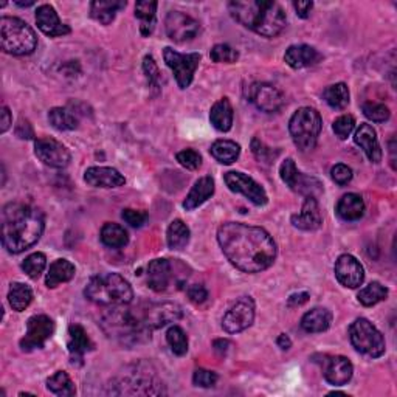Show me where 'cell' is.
Wrapping results in <instances>:
<instances>
[{"label": "cell", "mask_w": 397, "mask_h": 397, "mask_svg": "<svg viewBox=\"0 0 397 397\" xmlns=\"http://www.w3.org/2000/svg\"><path fill=\"white\" fill-rule=\"evenodd\" d=\"M0 132H2V134H5V132L11 128V125H13V117H11V112H10V109L6 108V105H4L2 108V113H0Z\"/></svg>", "instance_id": "9f6ffc18"}, {"label": "cell", "mask_w": 397, "mask_h": 397, "mask_svg": "<svg viewBox=\"0 0 397 397\" xmlns=\"http://www.w3.org/2000/svg\"><path fill=\"white\" fill-rule=\"evenodd\" d=\"M36 24L39 30L50 38L66 36L70 31V26L59 21V16L51 5H41L36 10Z\"/></svg>", "instance_id": "44dd1931"}, {"label": "cell", "mask_w": 397, "mask_h": 397, "mask_svg": "<svg viewBox=\"0 0 397 397\" xmlns=\"http://www.w3.org/2000/svg\"><path fill=\"white\" fill-rule=\"evenodd\" d=\"M323 374H324L326 381H328L331 385L343 386L352 378L354 368H352L349 359L343 357V356L326 357L324 366H323Z\"/></svg>", "instance_id": "ffe728a7"}, {"label": "cell", "mask_w": 397, "mask_h": 397, "mask_svg": "<svg viewBox=\"0 0 397 397\" xmlns=\"http://www.w3.org/2000/svg\"><path fill=\"white\" fill-rule=\"evenodd\" d=\"M76 273L75 266L67 259H56L55 262L50 264L48 273L46 277V286L48 289H55L63 282H68L70 279H73Z\"/></svg>", "instance_id": "4dcf8cb0"}, {"label": "cell", "mask_w": 397, "mask_h": 397, "mask_svg": "<svg viewBox=\"0 0 397 397\" xmlns=\"http://www.w3.org/2000/svg\"><path fill=\"white\" fill-rule=\"evenodd\" d=\"M84 295L95 304L113 307L130 304L134 299V290L129 281L118 273H100L87 282Z\"/></svg>", "instance_id": "5b68a950"}, {"label": "cell", "mask_w": 397, "mask_h": 397, "mask_svg": "<svg viewBox=\"0 0 397 397\" xmlns=\"http://www.w3.org/2000/svg\"><path fill=\"white\" fill-rule=\"evenodd\" d=\"M143 70H145L146 78H148V81H149V86H151V87H158V84H160V72H158V67H157L155 61H154V58L151 55L145 56V59H143Z\"/></svg>", "instance_id": "681fc988"}, {"label": "cell", "mask_w": 397, "mask_h": 397, "mask_svg": "<svg viewBox=\"0 0 397 397\" xmlns=\"http://www.w3.org/2000/svg\"><path fill=\"white\" fill-rule=\"evenodd\" d=\"M217 382V374L213 371H208V369H197L194 371L192 376V383L200 388H211L215 386Z\"/></svg>", "instance_id": "816d5d0a"}, {"label": "cell", "mask_w": 397, "mask_h": 397, "mask_svg": "<svg viewBox=\"0 0 397 397\" xmlns=\"http://www.w3.org/2000/svg\"><path fill=\"white\" fill-rule=\"evenodd\" d=\"M47 388H48V391H51L53 394L63 396V397H70V396L76 394L75 383L72 382V378L68 377V374L66 371H58L51 377H48Z\"/></svg>", "instance_id": "f35d334b"}, {"label": "cell", "mask_w": 397, "mask_h": 397, "mask_svg": "<svg viewBox=\"0 0 397 397\" xmlns=\"http://www.w3.org/2000/svg\"><path fill=\"white\" fill-rule=\"evenodd\" d=\"M252 153L254 154V157H257L259 162H266V163H270L273 158L278 155V153L273 154L272 149L264 145L259 138H253V141H252Z\"/></svg>", "instance_id": "f907efd6"}, {"label": "cell", "mask_w": 397, "mask_h": 397, "mask_svg": "<svg viewBox=\"0 0 397 397\" xmlns=\"http://www.w3.org/2000/svg\"><path fill=\"white\" fill-rule=\"evenodd\" d=\"M46 267H47V258L46 254L41 252L30 254V257L25 258V261L22 262V270L31 279H38L41 277V273L46 270Z\"/></svg>", "instance_id": "7bdbcfd3"}, {"label": "cell", "mask_w": 397, "mask_h": 397, "mask_svg": "<svg viewBox=\"0 0 397 397\" xmlns=\"http://www.w3.org/2000/svg\"><path fill=\"white\" fill-rule=\"evenodd\" d=\"M349 339L352 346L360 354L377 359L385 354V339L376 326L366 319H357L349 326Z\"/></svg>", "instance_id": "ba28073f"}, {"label": "cell", "mask_w": 397, "mask_h": 397, "mask_svg": "<svg viewBox=\"0 0 397 397\" xmlns=\"http://www.w3.org/2000/svg\"><path fill=\"white\" fill-rule=\"evenodd\" d=\"M121 217H123V220H125V222L129 224L130 227L140 228V227H143V225L146 224L148 213H145V211H140V210L126 208V210H123Z\"/></svg>", "instance_id": "c3c4849f"}, {"label": "cell", "mask_w": 397, "mask_h": 397, "mask_svg": "<svg viewBox=\"0 0 397 397\" xmlns=\"http://www.w3.org/2000/svg\"><path fill=\"white\" fill-rule=\"evenodd\" d=\"M211 155H213L219 163L222 165H232L234 163L241 155V146L232 140H217L211 145L210 149Z\"/></svg>", "instance_id": "d6a6232c"}, {"label": "cell", "mask_w": 397, "mask_h": 397, "mask_svg": "<svg viewBox=\"0 0 397 397\" xmlns=\"http://www.w3.org/2000/svg\"><path fill=\"white\" fill-rule=\"evenodd\" d=\"M137 309L141 320L146 324V328L151 331L163 328V326L182 319V307L170 301L140 304L137 306Z\"/></svg>", "instance_id": "8fae6325"}, {"label": "cell", "mask_w": 397, "mask_h": 397, "mask_svg": "<svg viewBox=\"0 0 397 397\" xmlns=\"http://www.w3.org/2000/svg\"><path fill=\"white\" fill-rule=\"evenodd\" d=\"M386 297H388V289L382 286L381 282H371V284H368L366 287L361 289L357 295L359 301L366 307L376 306L377 303L386 299Z\"/></svg>", "instance_id": "60d3db41"}, {"label": "cell", "mask_w": 397, "mask_h": 397, "mask_svg": "<svg viewBox=\"0 0 397 397\" xmlns=\"http://www.w3.org/2000/svg\"><path fill=\"white\" fill-rule=\"evenodd\" d=\"M233 105L228 98H220L213 104L210 112V121L219 132H228L233 126Z\"/></svg>", "instance_id": "f1b7e54d"}, {"label": "cell", "mask_w": 397, "mask_h": 397, "mask_svg": "<svg viewBox=\"0 0 397 397\" xmlns=\"http://www.w3.org/2000/svg\"><path fill=\"white\" fill-rule=\"evenodd\" d=\"M323 129V120L319 112L312 108L298 109L289 121V130L295 146L299 151H312L319 141Z\"/></svg>", "instance_id": "52a82bcc"}, {"label": "cell", "mask_w": 397, "mask_h": 397, "mask_svg": "<svg viewBox=\"0 0 397 397\" xmlns=\"http://www.w3.org/2000/svg\"><path fill=\"white\" fill-rule=\"evenodd\" d=\"M50 125L58 130H75L78 128V118L73 112L64 108H53L48 112Z\"/></svg>", "instance_id": "ab89813d"}, {"label": "cell", "mask_w": 397, "mask_h": 397, "mask_svg": "<svg viewBox=\"0 0 397 397\" xmlns=\"http://www.w3.org/2000/svg\"><path fill=\"white\" fill-rule=\"evenodd\" d=\"M8 301L16 312H24L33 301V290L22 282H13L8 292Z\"/></svg>", "instance_id": "8d00e7d4"}, {"label": "cell", "mask_w": 397, "mask_h": 397, "mask_svg": "<svg viewBox=\"0 0 397 397\" xmlns=\"http://www.w3.org/2000/svg\"><path fill=\"white\" fill-rule=\"evenodd\" d=\"M84 180L93 188H118L126 183L123 175L115 167L92 166L84 172Z\"/></svg>", "instance_id": "d6986e66"}, {"label": "cell", "mask_w": 397, "mask_h": 397, "mask_svg": "<svg viewBox=\"0 0 397 397\" xmlns=\"http://www.w3.org/2000/svg\"><path fill=\"white\" fill-rule=\"evenodd\" d=\"M213 194H215V179L211 177V175L200 177L196 183H194V187L191 188L187 199H185L183 208L187 211L196 210L200 205H204Z\"/></svg>", "instance_id": "4316f807"}, {"label": "cell", "mask_w": 397, "mask_h": 397, "mask_svg": "<svg viewBox=\"0 0 397 397\" xmlns=\"http://www.w3.org/2000/svg\"><path fill=\"white\" fill-rule=\"evenodd\" d=\"M0 43L8 55L25 56L36 50L38 36L26 22L17 17L4 16L0 19Z\"/></svg>", "instance_id": "8992f818"}, {"label": "cell", "mask_w": 397, "mask_h": 397, "mask_svg": "<svg viewBox=\"0 0 397 397\" xmlns=\"http://www.w3.org/2000/svg\"><path fill=\"white\" fill-rule=\"evenodd\" d=\"M292 224L294 227L304 232L319 230L323 224V219L319 208V202H316L315 197H306L301 211L292 216Z\"/></svg>", "instance_id": "cb8c5ba5"}, {"label": "cell", "mask_w": 397, "mask_h": 397, "mask_svg": "<svg viewBox=\"0 0 397 397\" xmlns=\"http://www.w3.org/2000/svg\"><path fill=\"white\" fill-rule=\"evenodd\" d=\"M249 101H252L262 112H278L284 104V96L275 86L267 83H254L249 89Z\"/></svg>", "instance_id": "e0dca14e"}, {"label": "cell", "mask_w": 397, "mask_h": 397, "mask_svg": "<svg viewBox=\"0 0 397 397\" xmlns=\"http://www.w3.org/2000/svg\"><path fill=\"white\" fill-rule=\"evenodd\" d=\"M331 177L335 183L339 185H348L352 180V170L348 165L339 163L331 170Z\"/></svg>", "instance_id": "f5cc1de1"}, {"label": "cell", "mask_w": 397, "mask_h": 397, "mask_svg": "<svg viewBox=\"0 0 397 397\" xmlns=\"http://www.w3.org/2000/svg\"><path fill=\"white\" fill-rule=\"evenodd\" d=\"M67 348L70 352V357H72V364L75 365V361H78L79 365H83L84 354L92 351L95 345L81 324H70Z\"/></svg>", "instance_id": "7402d4cb"}, {"label": "cell", "mask_w": 397, "mask_h": 397, "mask_svg": "<svg viewBox=\"0 0 397 397\" xmlns=\"http://www.w3.org/2000/svg\"><path fill=\"white\" fill-rule=\"evenodd\" d=\"M234 19L264 38H277L287 25L281 5L266 0H234L228 4Z\"/></svg>", "instance_id": "3957f363"}, {"label": "cell", "mask_w": 397, "mask_h": 397, "mask_svg": "<svg viewBox=\"0 0 397 397\" xmlns=\"http://www.w3.org/2000/svg\"><path fill=\"white\" fill-rule=\"evenodd\" d=\"M113 306L110 312L104 315L103 328L110 339H115L123 345H138L151 339L153 331L141 321L137 307Z\"/></svg>", "instance_id": "277c9868"}, {"label": "cell", "mask_w": 397, "mask_h": 397, "mask_svg": "<svg viewBox=\"0 0 397 397\" xmlns=\"http://www.w3.org/2000/svg\"><path fill=\"white\" fill-rule=\"evenodd\" d=\"M166 341L175 356H185L188 352V337L180 326H171L167 329Z\"/></svg>", "instance_id": "b9f144b4"}, {"label": "cell", "mask_w": 397, "mask_h": 397, "mask_svg": "<svg viewBox=\"0 0 397 397\" xmlns=\"http://www.w3.org/2000/svg\"><path fill=\"white\" fill-rule=\"evenodd\" d=\"M200 55L199 53H190V55H183L172 50L171 47H166L163 50V59L166 66L172 70V73L175 76V81H177L180 89H188L192 83L194 73L199 67L200 63Z\"/></svg>", "instance_id": "9c48e42d"}, {"label": "cell", "mask_w": 397, "mask_h": 397, "mask_svg": "<svg viewBox=\"0 0 397 397\" xmlns=\"http://www.w3.org/2000/svg\"><path fill=\"white\" fill-rule=\"evenodd\" d=\"M277 345H278L282 351H287V349H290V346H292V340L289 339V335H287V334H281L279 337L277 339Z\"/></svg>", "instance_id": "94428289"}, {"label": "cell", "mask_w": 397, "mask_h": 397, "mask_svg": "<svg viewBox=\"0 0 397 397\" xmlns=\"http://www.w3.org/2000/svg\"><path fill=\"white\" fill-rule=\"evenodd\" d=\"M34 2H25V4H21V2H16V5H19V6H31Z\"/></svg>", "instance_id": "6125c7cd"}, {"label": "cell", "mask_w": 397, "mask_h": 397, "mask_svg": "<svg viewBox=\"0 0 397 397\" xmlns=\"http://www.w3.org/2000/svg\"><path fill=\"white\" fill-rule=\"evenodd\" d=\"M157 2H149V0H141L135 5V17H138L141 25L140 31L143 36H149L153 34L155 29V13H157Z\"/></svg>", "instance_id": "836d02e7"}, {"label": "cell", "mask_w": 397, "mask_h": 397, "mask_svg": "<svg viewBox=\"0 0 397 397\" xmlns=\"http://www.w3.org/2000/svg\"><path fill=\"white\" fill-rule=\"evenodd\" d=\"M323 98L328 103L329 108L341 110L349 104V89L345 83H337L329 86L323 92Z\"/></svg>", "instance_id": "74e56055"}, {"label": "cell", "mask_w": 397, "mask_h": 397, "mask_svg": "<svg viewBox=\"0 0 397 397\" xmlns=\"http://www.w3.org/2000/svg\"><path fill=\"white\" fill-rule=\"evenodd\" d=\"M213 348L216 352H219V354H225V352L228 351V348H230V341L228 340H224V339H220V340H215L213 343Z\"/></svg>", "instance_id": "91938a15"}, {"label": "cell", "mask_w": 397, "mask_h": 397, "mask_svg": "<svg viewBox=\"0 0 397 397\" xmlns=\"http://www.w3.org/2000/svg\"><path fill=\"white\" fill-rule=\"evenodd\" d=\"M309 295L307 292H298V294H294V295H290V298L287 299V304L290 307H297V306H303L304 303H307V299H309Z\"/></svg>", "instance_id": "680465c9"}, {"label": "cell", "mask_w": 397, "mask_h": 397, "mask_svg": "<svg viewBox=\"0 0 397 397\" xmlns=\"http://www.w3.org/2000/svg\"><path fill=\"white\" fill-rule=\"evenodd\" d=\"M217 241L227 259L245 273L266 270L277 259V244L261 227L227 222L219 227Z\"/></svg>", "instance_id": "6da1fadb"}, {"label": "cell", "mask_w": 397, "mask_h": 397, "mask_svg": "<svg viewBox=\"0 0 397 397\" xmlns=\"http://www.w3.org/2000/svg\"><path fill=\"white\" fill-rule=\"evenodd\" d=\"M188 297L192 303H196V304H202V303H205L207 301V298H208V292H207V289L202 286V284H192L188 287Z\"/></svg>", "instance_id": "db71d44e"}, {"label": "cell", "mask_w": 397, "mask_h": 397, "mask_svg": "<svg viewBox=\"0 0 397 397\" xmlns=\"http://www.w3.org/2000/svg\"><path fill=\"white\" fill-rule=\"evenodd\" d=\"M2 244L10 253H22L36 244L46 228L43 213L33 205L11 202L2 208Z\"/></svg>", "instance_id": "7a4b0ae2"}, {"label": "cell", "mask_w": 397, "mask_h": 397, "mask_svg": "<svg viewBox=\"0 0 397 397\" xmlns=\"http://www.w3.org/2000/svg\"><path fill=\"white\" fill-rule=\"evenodd\" d=\"M335 211H337V216L340 219L348 220V222H351V220H359L365 213V202L359 194L349 192L339 200Z\"/></svg>", "instance_id": "83f0119b"}, {"label": "cell", "mask_w": 397, "mask_h": 397, "mask_svg": "<svg viewBox=\"0 0 397 397\" xmlns=\"http://www.w3.org/2000/svg\"><path fill=\"white\" fill-rule=\"evenodd\" d=\"M53 334H55V321L50 316L33 315L26 321L25 337L19 343L21 349L25 352L42 349Z\"/></svg>", "instance_id": "7c38bea8"}, {"label": "cell", "mask_w": 397, "mask_h": 397, "mask_svg": "<svg viewBox=\"0 0 397 397\" xmlns=\"http://www.w3.org/2000/svg\"><path fill=\"white\" fill-rule=\"evenodd\" d=\"M190 236L191 233L187 224L180 219H175L170 224V227H167V233H166L167 247H170L171 250H182L183 247L188 245Z\"/></svg>", "instance_id": "e575fe53"}, {"label": "cell", "mask_w": 397, "mask_h": 397, "mask_svg": "<svg viewBox=\"0 0 397 397\" xmlns=\"http://www.w3.org/2000/svg\"><path fill=\"white\" fill-rule=\"evenodd\" d=\"M356 145L360 146V149H364V153L373 163L382 162V148L378 145L377 134L371 125H366V123H361L359 129L356 130L354 135Z\"/></svg>", "instance_id": "d4e9b609"}, {"label": "cell", "mask_w": 397, "mask_h": 397, "mask_svg": "<svg viewBox=\"0 0 397 397\" xmlns=\"http://www.w3.org/2000/svg\"><path fill=\"white\" fill-rule=\"evenodd\" d=\"M294 8L301 19H307L314 8V2H294Z\"/></svg>", "instance_id": "6f0895ef"}, {"label": "cell", "mask_w": 397, "mask_h": 397, "mask_svg": "<svg viewBox=\"0 0 397 397\" xmlns=\"http://www.w3.org/2000/svg\"><path fill=\"white\" fill-rule=\"evenodd\" d=\"M175 158H177V162L183 167H187L190 171L199 170L202 165V155L197 151H194V149H183V151L177 153Z\"/></svg>", "instance_id": "7dc6e473"}, {"label": "cell", "mask_w": 397, "mask_h": 397, "mask_svg": "<svg viewBox=\"0 0 397 397\" xmlns=\"http://www.w3.org/2000/svg\"><path fill=\"white\" fill-rule=\"evenodd\" d=\"M34 154L43 165L50 167H64L72 158L68 149L63 143L50 137L34 141Z\"/></svg>", "instance_id": "2e32d148"}, {"label": "cell", "mask_w": 397, "mask_h": 397, "mask_svg": "<svg viewBox=\"0 0 397 397\" xmlns=\"http://www.w3.org/2000/svg\"><path fill=\"white\" fill-rule=\"evenodd\" d=\"M224 180L227 183L228 190L242 194V196H245L254 205L262 207L269 202L266 190H264L257 180H253L250 175L239 171H230L225 174Z\"/></svg>", "instance_id": "5bb4252c"}, {"label": "cell", "mask_w": 397, "mask_h": 397, "mask_svg": "<svg viewBox=\"0 0 397 397\" xmlns=\"http://www.w3.org/2000/svg\"><path fill=\"white\" fill-rule=\"evenodd\" d=\"M172 269L171 262L163 258L154 259L148 266V286L151 287L154 292H165L170 287L172 281Z\"/></svg>", "instance_id": "484cf974"}, {"label": "cell", "mask_w": 397, "mask_h": 397, "mask_svg": "<svg viewBox=\"0 0 397 397\" xmlns=\"http://www.w3.org/2000/svg\"><path fill=\"white\" fill-rule=\"evenodd\" d=\"M335 278L343 287L357 289L365 279L364 266L352 254H341L335 262Z\"/></svg>", "instance_id": "ac0fdd59"}, {"label": "cell", "mask_w": 397, "mask_h": 397, "mask_svg": "<svg viewBox=\"0 0 397 397\" xmlns=\"http://www.w3.org/2000/svg\"><path fill=\"white\" fill-rule=\"evenodd\" d=\"M101 242L110 249H121V247L128 245L129 234L128 232L118 224H104L101 228Z\"/></svg>", "instance_id": "d590c367"}, {"label": "cell", "mask_w": 397, "mask_h": 397, "mask_svg": "<svg viewBox=\"0 0 397 397\" xmlns=\"http://www.w3.org/2000/svg\"><path fill=\"white\" fill-rule=\"evenodd\" d=\"M254 321V301L250 297H241L228 309L222 319V328L228 334L242 332Z\"/></svg>", "instance_id": "4fadbf2b"}, {"label": "cell", "mask_w": 397, "mask_h": 397, "mask_svg": "<svg viewBox=\"0 0 397 397\" xmlns=\"http://www.w3.org/2000/svg\"><path fill=\"white\" fill-rule=\"evenodd\" d=\"M321 59H323L321 53L311 46H306V43L290 46L286 50V55H284L286 64L295 70L316 66Z\"/></svg>", "instance_id": "603a6c76"}, {"label": "cell", "mask_w": 397, "mask_h": 397, "mask_svg": "<svg viewBox=\"0 0 397 397\" xmlns=\"http://www.w3.org/2000/svg\"><path fill=\"white\" fill-rule=\"evenodd\" d=\"M126 6V2H118V0H96V2L91 4V16L92 19L100 22L103 25H109L115 19V16L120 10Z\"/></svg>", "instance_id": "1f68e13d"}, {"label": "cell", "mask_w": 397, "mask_h": 397, "mask_svg": "<svg viewBox=\"0 0 397 397\" xmlns=\"http://www.w3.org/2000/svg\"><path fill=\"white\" fill-rule=\"evenodd\" d=\"M364 113H365V117L368 120H371L374 123H385L390 120V109L386 108L385 104L382 103H373V101H369V103H365L364 104Z\"/></svg>", "instance_id": "f6af8a7d"}, {"label": "cell", "mask_w": 397, "mask_h": 397, "mask_svg": "<svg viewBox=\"0 0 397 397\" xmlns=\"http://www.w3.org/2000/svg\"><path fill=\"white\" fill-rule=\"evenodd\" d=\"M16 135L22 140H31L34 137V130L29 121L21 118L19 125L16 126Z\"/></svg>", "instance_id": "11a10c76"}, {"label": "cell", "mask_w": 397, "mask_h": 397, "mask_svg": "<svg viewBox=\"0 0 397 397\" xmlns=\"http://www.w3.org/2000/svg\"><path fill=\"white\" fill-rule=\"evenodd\" d=\"M332 323V314L326 307H314L304 314L301 319V328L309 334H319L329 329Z\"/></svg>", "instance_id": "f546056e"}, {"label": "cell", "mask_w": 397, "mask_h": 397, "mask_svg": "<svg viewBox=\"0 0 397 397\" xmlns=\"http://www.w3.org/2000/svg\"><path fill=\"white\" fill-rule=\"evenodd\" d=\"M210 58L215 61V63H225V64H233L239 59V53H237L234 48H232L227 43H217L213 48H211Z\"/></svg>", "instance_id": "ee69618b"}, {"label": "cell", "mask_w": 397, "mask_h": 397, "mask_svg": "<svg viewBox=\"0 0 397 397\" xmlns=\"http://www.w3.org/2000/svg\"><path fill=\"white\" fill-rule=\"evenodd\" d=\"M279 174L282 182H284L292 191L301 194V196L316 199L323 192L321 182L319 179L311 177V175L299 172L292 158H287V160L282 162L279 167Z\"/></svg>", "instance_id": "30bf717a"}, {"label": "cell", "mask_w": 397, "mask_h": 397, "mask_svg": "<svg viewBox=\"0 0 397 397\" xmlns=\"http://www.w3.org/2000/svg\"><path fill=\"white\" fill-rule=\"evenodd\" d=\"M354 128H356V118L352 115H341L340 118L334 121V126H332L335 135H337L340 140H346L352 134Z\"/></svg>", "instance_id": "bcb514c9"}, {"label": "cell", "mask_w": 397, "mask_h": 397, "mask_svg": "<svg viewBox=\"0 0 397 397\" xmlns=\"http://www.w3.org/2000/svg\"><path fill=\"white\" fill-rule=\"evenodd\" d=\"M165 29L167 38L174 42H188L200 31V24L182 11H170L166 16Z\"/></svg>", "instance_id": "9a60e30c"}]
</instances>
